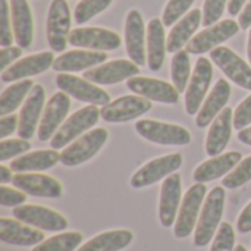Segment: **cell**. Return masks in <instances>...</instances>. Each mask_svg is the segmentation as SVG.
I'll return each instance as SVG.
<instances>
[{
	"instance_id": "obj_26",
	"label": "cell",
	"mask_w": 251,
	"mask_h": 251,
	"mask_svg": "<svg viewBox=\"0 0 251 251\" xmlns=\"http://www.w3.org/2000/svg\"><path fill=\"white\" fill-rule=\"evenodd\" d=\"M234 126V112L225 107L219 116L212 122L207 138H206V153L212 157L219 156L229 143L231 131Z\"/></svg>"
},
{
	"instance_id": "obj_44",
	"label": "cell",
	"mask_w": 251,
	"mask_h": 251,
	"mask_svg": "<svg viewBox=\"0 0 251 251\" xmlns=\"http://www.w3.org/2000/svg\"><path fill=\"white\" fill-rule=\"evenodd\" d=\"M26 200V193L9 188L6 185L0 187V204L4 207H18Z\"/></svg>"
},
{
	"instance_id": "obj_4",
	"label": "cell",
	"mask_w": 251,
	"mask_h": 251,
	"mask_svg": "<svg viewBox=\"0 0 251 251\" xmlns=\"http://www.w3.org/2000/svg\"><path fill=\"white\" fill-rule=\"evenodd\" d=\"M100 116H101L100 110L94 104H90L87 107L76 110L74 115H71V118H68L62 124L59 131L51 138V149L59 150V149L68 147V144L76 140L82 132H87L88 129H91L99 122Z\"/></svg>"
},
{
	"instance_id": "obj_15",
	"label": "cell",
	"mask_w": 251,
	"mask_h": 251,
	"mask_svg": "<svg viewBox=\"0 0 251 251\" xmlns=\"http://www.w3.org/2000/svg\"><path fill=\"white\" fill-rule=\"evenodd\" d=\"M71 109V99L66 93L59 91L54 93L47 101L43 116L38 125V138L41 141H47L54 137V134L62 126L68 112Z\"/></svg>"
},
{
	"instance_id": "obj_52",
	"label": "cell",
	"mask_w": 251,
	"mask_h": 251,
	"mask_svg": "<svg viewBox=\"0 0 251 251\" xmlns=\"http://www.w3.org/2000/svg\"><path fill=\"white\" fill-rule=\"evenodd\" d=\"M247 54H249V62L251 65V28H250V34H249V41H247Z\"/></svg>"
},
{
	"instance_id": "obj_11",
	"label": "cell",
	"mask_w": 251,
	"mask_h": 251,
	"mask_svg": "<svg viewBox=\"0 0 251 251\" xmlns=\"http://www.w3.org/2000/svg\"><path fill=\"white\" fill-rule=\"evenodd\" d=\"M213 79L212 62L206 57H200L196 63L194 72L190 78L188 88L185 91V110L188 115H197L201 103L210 88Z\"/></svg>"
},
{
	"instance_id": "obj_40",
	"label": "cell",
	"mask_w": 251,
	"mask_h": 251,
	"mask_svg": "<svg viewBox=\"0 0 251 251\" xmlns=\"http://www.w3.org/2000/svg\"><path fill=\"white\" fill-rule=\"evenodd\" d=\"M194 0H169L163 10V24L165 26L174 25L185 12L191 7Z\"/></svg>"
},
{
	"instance_id": "obj_41",
	"label": "cell",
	"mask_w": 251,
	"mask_h": 251,
	"mask_svg": "<svg viewBox=\"0 0 251 251\" xmlns=\"http://www.w3.org/2000/svg\"><path fill=\"white\" fill-rule=\"evenodd\" d=\"M15 35H12V25H10V9L7 0H0V46L9 47Z\"/></svg>"
},
{
	"instance_id": "obj_25",
	"label": "cell",
	"mask_w": 251,
	"mask_h": 251,
	"mask_svg": "<svg viewBox=\"0 0 251 251\" xmlns=\"http://www.w3.org/2000/svg\"><path fill=\"white\" fill-rule=\"evenodd\" d=\"M106 51H94V50H72L60 54L53 62V69L56 72H78L94 68L106 62Z\"/></svg>"
},
{
	"instance_id": "obj_50",
	"label": "cell",
	"mask_w": 251,
	"mask_h": 251,
	"mask_svg": "<svg viewBox=\"0 0 251 251\" xmlns=\"http://www.w3.org/2000/svg\"><path fill=\"white\" fill-rule=\"evenodd\" d=\"M13 181V176H12V169L1 165L0 166V184L1 185H6L7 182H12Z\"/></svg>"
},
{
	"instance_id": "obj_29",
	"label": "cell",
	"mask_w": 251,
	"mask_h": 251,
	"mask_svg": "<svg viewBox=\"0 0 251 251\" xmlns=\"http://www.w3.org/2000/svg\"><path fill=\"white\" fill-rule=\"evenodd\" d=\"M168 50V40H165V24L154 18L147 25V63L151 71H159L163 66Z\"/></svg>"
},
{
	"instance_id": "obj_1",
	"label": "cell",
	"mask_w": 251,
	"mask_h": 251,
	"mask_svg": "<svg viewBox=\"0 0 251 251\" xmlns=\"http://www.w3.org/2000/svg\"><path fill=\"white\" fill-rule=\"evenodd\" d=\"M225 199V187H215L204 200L194 232V244L197 247H206L215 238L224 216Z\"/></svg>"
},
{
	"instance_id": "obj_42",
	"label": "cell",
	"mask_w": 251,
	"mask_h": 251,
	"mask_svg": "<svg viewBox=\"0 0 251 251\" xmlns=\"http://www.w3.org/2000/svg\"><path fill=\"white\" fill-rule=\"evenodd\" d=\"M226 1L228 0H204V6H203V25L204 26H212L222 18Z\"/></svg>"
},
{
	"instance_id": "obj_12",
	"label": "cell",
	"mask_w": 251,
	"mask_h": 251,
	"mask_svg": "<svg viewBox=\"0 0 251 251\" xmlns=\"http://www.w3.org/2000/svg\"><path fill=\"white\" fill-rule=\"evenodd\" d=\"M212 62L237 85L251 91V65L243 60L229 47L219 46L210 51Z\"/></svg>"
},
{
	"instance_id": "obj_49",
	"label": "cell",
	"mask_w": 251,
	"mask_h": 251,
	"mask_svg": "<svg viewBox=\"0 0 251 251\" xmlns=\"http://www.w3.org/2000/svg\"><path fill=\"white\" fill-rule=\"evenodd\" d=\"M247 0H229L228 1V12L229 15H238L241 12V9L246 6Z\"/></svg>"
},
{
	"instance_id": "obj_33",
	"label": "cell",
	"mask_w": 251,
	"mask_h": 251,
	"mask_svg": "<svg viewBox=\"0 0 251 251\" xmlns=\"http://www.w3.org/2000/svg\"><path fill=\"white\" fill-rule=\"evenodd\" d=\"M34 85L35 84L31 79H22L21 82L7 87L0 96V116L13 113L21 106V103Z\"/></svg>"
},
{
	"instance_id": "obj_17",
	"label": "cell",
	"mask_w": 251,
	"mask_h": 251,
	"mask_svg": "<svg viewBox=\"0 0 251 251\" xmlns=\"http://www.w3.org/2000/svg\"><path fill=\"white\" fill-rule=\"evenodd\" d=\"M140 74V68L137 63L132 60L126 59H119V60H112L106 62L97 68L88 69L84 74V78L90 82L100 84V85H112L118 84L121 81L129 79L132 76H137Z\"/></svg>"
},
{
	"instance_id": "obj_22",
	"label": "cell",
	"mask_w": 251,
	"mask_h": 251,
	"mask_svg": "<svg viewBox=\"0 0 251 251\" xmlns=\"http://www.w3.org/2000/svg\"><path fill=\"white\" fill-rule=\"evenodd\" d=\"M144 21L138 10H131L125 21V46L129 59L138 66L146 65V49H144Z\"/></svg>"
},
{
	"instance_id": "obj_23",
	"label": "cell",
	"mask_w": 251,
	"mask_h": 251,
	"mask_svg": "<svg viewBox=\"0 0 251 251\" xmlns=\"http://www.w3.org/2000/svg\"><path fill=\"white\" fill-rule=\"evenodd\" d=\"M0 240L6 244L18 247L38 246L44 241V234L37 228L25 226L21 221H13L7 218L0 219Z\"/></svg>"
},
{
	"instance_id": "obj_21",
	"label": "cell",
	"mask_w": 251,
	"mask_h": 251,
	"mask_svg": "<svg viewBox=\"0 0 251 251\" xmlns=\"http://www.w3.org/2000/svg\"><path fill=\"white\" fill-rule=\"evenodd\" d=\"M54 56L51 51H41L37 54L26 56L19 62L12 63L6 71L1 72L3 82H13L18 79H24L26 76H34L46 72L50 66H53Z\"/></svg>"
},
{
	"instance_id": "obj_39",
	"label": "cell",
	"mask_w": 251,
	"mask_h": 251,
	"mask_svg": "<svg viewBox=\"0 0 251 251\" xmlns=\"http://www.w3.org/2000/svg\"><path fill=\"white\" fill-rule=\"evenodd\" d=\"M31 149L28 140L24 138H10L0 141V162H6L15 156L24 154Z\"/></svg>"
},
{
	"instance_id": "obj_38",
	"label": "cell",
	"mask_w": 251,
	"mask_h": 251,
	"mask_svg": "<svg viewBox=\"0 0 251 251\" xmlns=\"http://www.w3.org/2000/svg\"><path fill=\"white\" fill-rule=\"evenodd\" d=\"M235 250V232L234 228L228 224L224 222L221 224L213 243H212V249L210 251H234Z\"/></svg>"
},
{
	"instance_id": "obj_14",
	"label": "cell",
	"mask_w": 251,
	"mask_h": 251,
	"mask_svg": "<svg viewBox=\"0 0 251 251\" xmlns=\"http://www.w3.org/2000/svg\"><path fill=\"white\" fill-rule=\"evenodd\" d=\"M69 43L81 49L106 51V50L118 49L122 40L116 32L110 29L97 28V26H82V28H75L71 31Z\"/></svg>"
},
{
	"instance_id": "obj_5",
	"label": "cell",
	"mask_w": 251,
	"mask_h": 251,
	"mask_svg": "<svg viewBox=\"0 0 251 251\" xmlns=\"http://www.w3.org/2000/svg\"><path fill=\"white\" fill-rule=\"evenodd\" d=\"M206 197V185L201 182H196L182 199L178 218L174 226V234L176 238H187L197 226L200 218V209L204 203Z\"/></svg>"
},
{
	"instance_id": "obj_36",
	"label": "cell",
	"mask_w": 251,
	"mask_h": 251,
	"mask_svg": "<svg viewBox=\"0 0 251 251\" xmlns=\"http://www.w3.org/2000/svg\"><path fill=\"white\" fill-rule=\"evenodd\" d=\"M112 1L113 0H81L76 4L75 12H74L75 22L78 25H82V24L88 22L91 18H94L100 12L107 9Z\"/></svg>"
},
{
	"instance_id": "obj_19",
	"label": "cell",
	"mask_w": 251,
	"mask_h": 251,
	"mask_svg": "<svg viewBox=\"0 0 251 251\" xmlns=\"http://www.w3.org/2000/svg\"><path fill=\"white\" fill-rule=\"evenodd\" d=\"M44 101H46L44 88L40 84H35L29 96L25 99L24 106L19 112V126H18L19 138L29 140L34 137L35 126L38 121H41L40 116L44 109Z\"/></svg>"
},
{
	"instance_id": "obj_48",
	"label": "cell",
	"mask_w": 251,
	"mask_h": 251,
	"mask_svg": "<svg viewBox=\"0 0 251 251\" xmlns=\"http://www.w3.org/2000/svg\"><path fill=\"white\" fill-rule=\"evenodd\" d=\"M238 24L241 26V29H247L251 28V0L244 6L243 12L240 13V18H238Z\"/></svg>"
},
{
	"instance_id": "obj_47",
	"label": "cell",
	"mask_w": 251,
	"mask_h": 251,
	"mask_svg": "<svg viewBox=\"0 0 251 251\" xmlns=\"http://www.w3.org/2000/svg\"><path fill=\"white\" fill-rule=\"evenodd\" d=\"M237 228L243 234L251 232V201L243 209V212L237 221Z\"/></svg>"
},
{
	"instance_id": "obj_3",
	"label": "cell",
	"mask_w": 251,
	"mask_h": 251,
	"mask_svg": "<svg viewBox=\"0 0 251 251\" xmlns=\"http://www.w3.org/2000/svg\"><path fill=\"white\" fill-rule=\"evenodd\" d=\"M135 129L143 138L160 146H187L191 143L190 131L175 124L141 119L135 124Z\"/></svg>"
},
{
	"instance_id": "obj_8",
	"label": "cell",
	"mask_w": 251,
	"mask_h": 251,
	"mask_svg": "<svg viewBox=\"0 0 251 251\" xmlns=\"http://www.w3.org/2000/svg\"><path fill=\"white\" fill-rule=\"evenodd\" d=\"M240 24L232 19H225L212 26H207L196 37H193L187 44V51L190 54H203L219 47L224 41L229 40L240 31Z\"/></svg>"
},
{
	"instance_id": "obj_16",
	"label": "cell",
	"mask_w": 251,
	"mask_h": 251,
	"mask_svg": "<svg viewBox=\"0 0 251 251\" xmlns=\"http://www.w3.org/2000/svg\"><path fill=\"white\" fill-rule=\"evenodd\" d=\"M126 87L151 101L166 103V104H175L179 100V91L175 88L174 84H169L166 81H160L156 78H147V76H132L126 79Z\"/></svg>"
},
{
	"instance_id": "obj_20",
	"label": "cell",
	"mask_w": 251,
	"mask_h": 251,
	"mask_svg": "<svg viewBox=\"0 0 251 251\" xmlns=\"http://www.w3.org/2000/svg\"><path fill=\"white\" fill-rule=\"evenodd\" d=\"M13 185L32 197L57 199L62 196V184L53 176L43 174H16L13 176Z\"/></svg>"
},
{
	"instance_id": "obj_13",
	"label": "cell",
	"mask_w": 251,
	"mask_h": 251,
	"mask_svg": "<svg viewBox=\"0 0 251 251\" xmlns=\"http://www.w3.org/2000/svg\"><path fill=\"white\" fill-rule=\"evenodd\" d=\"M151 109V100L141 96H122L103 106L100 115L103 121L110 124L128 122L140 118Z\"/></svg>"
},
{
	"instance_id": "obj_18",
	"label": "cell",
	"mask_w": 251,
	"mask_h": 251,
	"mask_svg": "<svg viewBox=\"0 0 251 251\" xmlns=\"http://www.w3.org/2000/svg\"><path fill=\"white\" fill-rule=\"evenodd\" d=\"M182 196V184L181 176L178 174L169 175L160 188V201H159V219L162 226L169 228L176 222L178 209Z\"/></svg>"
},
{
	"instance_id": "obj_10",
	"label": "cell",
	"mask_w": 251,
	"mask_h": 251,
	"mask_svg": "<svg viewBox=\"0 0 251 251\" xmlns=\"http://www.w3.org/2000/svg\"><path fill=\"white\" fill-rule=\"evenodd\" d=\"M182 165V156L179 153L162 156L150 160L144 166H141L131 178L132 188H146L153 185L163 178H168L174 172H176Z\"/></svg>"
},
{
	"instance_id": "obj_43",
	"label": "cell",
	"mask_w": 251,
	"mask_h": 251,
	"mask_svg": "<svg viewBox=\"0 0 251 251\" xmlns=\"http://www.w3.org/2000/svg\"><path fill=\"white\" fill-rule=\"evenodd\" d=\"M251 124V96L244 99L234 112V128L241 131Z\"/></svg>"
},
{
	"instance_id": "obj_24",
	"label": "cell",
	"mask_w": 251,
	"mask_h": 251,
	"mask_svg": "<svg viewBox=\"0 0 251 251\" xmlns=\"http://www.w3.org/2000/svg\"><path fill=\"white\" fill-rule=\"evenodd\" d=\"M229 97H231V85L226 79L221 78L197 113V119H196L197 126L206 128V126L212 125V122L225 109L226 103L229 101Z\"/></svg>"
},
{
	"instance_id": "obj_51",
	"label": "cell",
	"mask_w": 251,
	"mask_h": 251,
	"mask_svg": "<svg viewBox=\"0 0 251 251\" xmlns=\"http://www.w3.org/2000/svg\"><path fill=\"white\" fill-rule=\"evenodd\" d=\"M238 140L247 146H251V126L249 128H244L238 132Z\"/></svg>"
},
{
	"instance_id": "obj_53",
	"label": "cell",
	"mask_w": 251,
	"mask_h": 251,
	"mask_svg": "<svg viewBox=\"0 0 251 251\" xmlns=\"http://www.w3.org/2000/svg\"><path fill=\"white\" fill-rule=\"evenodd\" d=\"M234 251H247V249H246L244 246H237V247H235V250H234Z\"/></svg>"
},
{
	"instance_id": "obj_46",
	"label": "cell",
	"mask_w": 251,
	"mask_h": 251,
	"mask_svg": "<svg viewBox=\"0 0 251 251\" xmlns=\"http://www.w3.org/2000/svg\"><path fill=\"white\" fill-rule=\"evenodd\" d=\"M19 126V116L10 113L1 116L0 119V140H6L10 134H13Z\"/></svg>"
},
{
	"instance_id": "obj_28",
	"label": "cell",
	"mask_w": 251,
	"mask_h": 251,
	"mask_svg": "<svg viewBox=\"0 0 251 251\" xmlns=\"http://www.w3.org/2000/svg\"><path fill=\"white\" fill-rule=\"evenodd\" d=\"M10 13H12V25L15 41L19 47L26 49L32 43L34 37V22L31 9L26 0H12L10 1Z\"/></svg>"
},
{
	"instance_id": "obj_7",
	"label": "cell",
	"mask_w": 251,
	"mask_h": 251,
	"mask_svg": "<svg viewBox=\"0 0 251 251\" xmlns=\"http://www.w3.org/2000/svg\"><path fill=\"white\" fill-rule=\"evenodd\" d=\"M13 216L34 228L49 232H60L68 228V219L56 210L35 204H21L13 209Z\"/></svg>"
},
{
	"instance_id": "obj_30",
	"label": "cell",
	"mask_w": 251,
	"mask_h": 251,
	"mask_svg": "<svg viewBox=\"0 0 251 251\" xmlns=\"http://www.w3.org/2000/svg\"><path fill=\"white\" fill-rule=\"evenodd\" d=\"M203 24V12L200 9H193L185 15L181 21L176 22V25L171 29L168 35V51L176 53L179 51L188 41L193 38L197 28Z\"/></svg>"
},
{
	"instance_id": "obj_6",
	"label": "cell",
	"mask_w": 251,
	"mask_h": 251,
	"mask_svg": "<svg viewBox=\"0 0 251 251\" xmlns=\"http://www.w3.org/2000/svg\"><path fill=\"white\" fill-rule=\"evenodd\" d=\"M47 41L51 50L63 51L69 43L71 10L66 0H53L47 15Z\"/></svg>"
},
{
	"instance_id": "obj_45",
	"label": "cell",
	"mask_w": 251,
	"mask_h": 251,
	"mask_svg": "<svg viewBox=\"0 0 251 251\" xmlns=\"http://www.w3.org/2000/svg\"><path fill=\"white\" fill-rule=\"evenodd\" d=\"M22 54V47H13V46H9V47H3L0 50V71H6L7 66L12 65V62H15L18 57H21Z\"/></svg>"
},
{
	"instance_id": "obj_37",
	"label": "cell",
	"mask_w": 251,
	"mask_h": 251,
	"mask_svg": "<svg viewBox=\"0 0 251 251\" xmlns=\"http://www.w3.org/2000/svg\"><path fill=\"white\" fill-rule=\"evenodd\" d=\"M251 181V156L241 160L224 179L222 187L228 190H237Z\"/></svg>"
},
{
	"instance_id": "obj_31",
	"label": "cell",
	"mask_w": 251,
	"mask_h": 251,
	"mask_svg": "<svg viewBox=\"0 0 251 251\" xmlns=\"http://www.w3.org/2000/svg\"><path fill=\"white\" fill-rule=\"evenodd\" d=\"M57 162H60V154L53 150H37L28 154H24L15 160H12L10 169L18 174L25 172H41L53 168Z\"/></svg>"
},
{
	"instance_id": "obj_9",
	"label": "cell",
	"mask_w": 251,
	"mask_h": 251,
	"mask_svg": "<svg viewBox=\"0 0 251 251\" xmlns=\"http://www.w3.org/2000/svg\"><path fill=\"white\" fill-rule=\"evenodd\" d=\"M56 84L60 91L66 93L68 96L90 103L94 106H106L110 103V96L103 88L94 85V82L87 81L85 78H79L69 74H60L56 78Z\"/></svg>"
},
{
	"instance_id": "obj_2",
	"label": "cell",
	"mask_w": 251,
	"mask_h": 251,
	"mask_svg": "<svg viewBox=\"0 0 251 251\" xmlns=\"http://www.w3.org/2000/svg\"><path fill=\"white\" fill-rule=\"evenodd\" d=\"M109 132L104 128H94L82 134L78 140L71 143L60 153V163L65 166H78L94 157L106 144Z\"/></svg>"
},
{
	"instance_id": "obj_34",
	"label": "cell",
	"mask_w": 251,
	"mask_h": 251,
	"mask_svg": "<svg viewBox=\"0 0 251 251\" xmlns=\"http://www.w3.org/2000/svg\"><path fill=\"white\" fill-rule=\"evenodd\" d=\"M190 53L187 50H179L174 53L172 63H171V75L172 84L179 93L187 91L188 79L191 78V65H190Z\"/></svg>"
},
{
	"instance_id": "obj_32",
	"label": "cell",
	"mask_w": 251,
	"mask_h": 251,
	"mask_svg": "<svg viewBox=\"0 0 251 251\" xmlns=\"http://www.w3.org/2000/svg\"><path fill=\"white\" fill-rule=\"evenodd\" d=\"M134 240V234L126 229H115L101 232L87 241L76 251H121L126 249Z\"/></svg>"
},
{
	"instance_id": "obj_27",
	"label": "cell",
	"mask_w": 251,
	"mask_h": 251,
	"mask_svg": "<svg viewBox=\"0 0 251 251\" xmlns=\"http://www.w3.org/2000/svg\"><path fill=\"white\" fill-rule=\"evenodd\" d=\"M241 153L240 151H228L219 156H215L206 162H203L196 171H194V181L196 182H210L215 181L226 174H229L240 162H241Z\"/></svg>"
},
{
	"instance_id": "obj_35",
	"label": "cell",
	"mask_w": 251,
	"mask_h": 251,
	"mask_svg": "<svg viewBox=\"0 0 251 251\" xmlns=\"http://www.w3.org/2000/svg\"><path fill=\"white\" fill-rule=\"evenodd\" d=\"M82 243L81 232H63L44 240L31 251H74Z\"/></svg>"
}]
</instances>
